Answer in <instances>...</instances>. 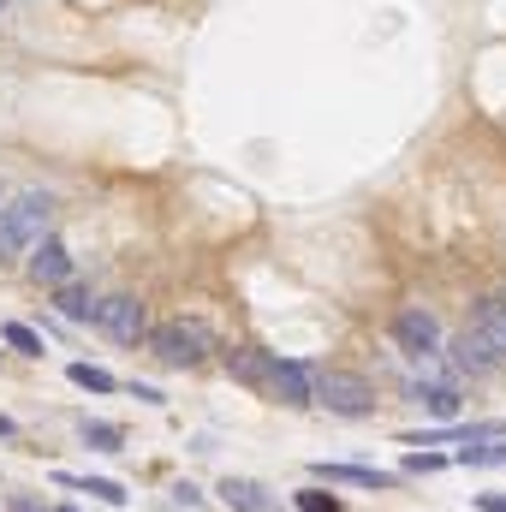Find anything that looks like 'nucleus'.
Returning a JSON list of instances; mask_svg holds the SVG:
<instances>
[{
  "instance_id": "obj_26",
  "label": "nucleus",
  "mask_w": 506,
  "mask_h": 512,
  "mask_svg": "<svg viewBox=\"0 0 506 512\" xmlns=\"http://www.w3.org/2000/svg\"><path fill=\"white\" fill-rule=\"evenodd\" d=\"M60 512H78V507H60Z\"/></svg>"
},
{
  "instance_id": "obj_19",
  "label": "nucleus",
  "mask_w": 506,
  "mask_h": 512,
  "mask_svg": "<svg viewBox=\"0 0 506 512\" xmlns=\"http://www.w3.org/2000/svg\"><path fill=\"white\" fill-rule=\"evenodd\" d=\"M72 382L78 387H90V393H114V376H108V370H96V364H72Z\"/></svg>"
},
{
  "instance_id": "obj_8",
  "label": "nucleus",
  "mask_w": 506,
  "mask_h": 512,
  "mask_svg": "<svg viewBox=\"0 0 506 512\" xmlns=\"http://www.w3.org/2000/svg\"><path fill=\"white\" fill-rule=\"evenodd\" d=\"M221 507L227 512H280V501H274V489H262L251 477H227L221 483Z\"/></svg>"
},
{
  "instance_id": "obj_16",
  "label": "nucleus",
  "mask_w": 506,
  "mask_h": 512,
  "mask_svg": "<svg viewBox=\"0 0 506 512\" xmlns=\"http://www.w3.org/2000/svg\"><path fill=\"white\" fill-rule=\"evenodd\" d=\"M78 435H84V447H96V453H120V447H126V435H120L114 423H90V417H84Z\"/></svg>"
},
{
  "instance_id": "obj_11",
  "label": "nucleus",
  "mask_w": 506,
  "mask_h": 512,
  "mask_svg": "<svg viewBox=\"0 0 506 512\" xmlns=\"http://www.w3.org/2000/svg\"><path fill=\"white\" fill-rule=\"evenodd\" d=\"M227 376L245 382V387H268V376H274V352H251V346L227 352Z\"/></svg>"
},
{
  "instance_id": "obj_9",
  "label": "nucleus",
  "mask_w": 506,
  "mask_h": 512,
  "mask_svg": "<svg viewBox=\"0 0 506 512\" xmlns=\"http://www.w3.org/2000/svg\"><path fill=\"white\" fill-rule=\"evenodd\" d=\"M471 334L495 352V364H506V304L501 298H483L477 304V316H471Z\"/></svg>"
},
{
  "instance_id": "obj_24",
  "label": "nucleus",
  "mask_w": 506,
  "mask_h": 512,
  "mask_svg": "<svg viewBox=\"0 0 506 512\" xmlns=\"http://www.w3.org/2000/svg\"><path fill=\"white\" fill-rule=\"evenodd\" d=\"M0 435H12V417H0Z\"/></svg>"
},
{
  "instance_id": "obj_2",
  "label": "nucleus",
  "mask_w": 506,
  "mask_h": 512,
  "mask_svg": "<svg viewBox=\"0 0 506 512\" xmlns=\"http://www.w3.org/2000/svg\"><path fill=\"white\" fill-rule=\"evenodd\" d=\"M310 399L328 405L334 417H370V411H376V387L364 382V376H346V370L310 376Z\"/></svg>"
},
{
  "instance_id": "obj_12",
  "label": "nucleus",
  "mask_w": 506,
  "mask_h": 512,
  "mask_svg": "<svg viewBox=\"0 0 506 512\" xmlns=\"http://www.w3.org/2000/svg\"><path fill=\"white\" fill-rule=\"evenodd\" d=\"M411 399H417L435 423H453V417H459V387H447V382H429V387L417 382L411 387Z\"/></svg>"
},
{
  "instance_id": "obj_14",
  "label": "nucleus",
  "mask_w": 506,
  "mask_h": 512,
  "mask_svg": "<svg viewBox=\"0 0 506 512\" xmlns=\"http://www.w3.org/2000/svg\"><path fill=\"white\" fill-rule=\"evenodd\" d=\"M453 370H471V376H483V370H495V352L465 328L459 340H453Z\"/></svg>"
},
{
  "instance_id": "obj_15",
  "label": "nucleus",
  "mask_w": 506,
  "mask_h": 512,
  "mask_svg": "<svg viewBox=\"0 0 506 512\" xmlns=\"http://www.w3.org/2000/svg\"><path fill=\"white\" fill-rule=\"evenodd\" d=\"M54 483H60V489H78V495H102V501H114V507L126 501V489L108 483V477H72V471H54Z\"/></svg>"
},
{
  "instance_id": "obj_27",
  "label": "nucleus",
  "mask_w": 506,
  "mask_h": 512,
  "mask_svg": "<svg viewBox=\"0 0 506 512\" xmlns=\"http://www.w3.org/2000/svg\"><path fill=\"white\" fill-rule=\"evenodd\" d=\"M501 304H506V292H501Z\"/></svg>"
},
{
  "instance_id": "obj_6",
  "label": "nucleus",
  "mask_w": 506,
  "mask_h": 512,
  "mask_svg": "<svg viewBox=\"0 0 506 512\" xmlns=\"http://www.w3.org/2000/svg\"><path fill=\"white\" fill-rule=\"evenodd\" d=\"M30 274H36V286H66V280H72V256H66V245L42 233V239L30 245Z\"/></svg>"
},
{
  "instance_id": "obj_22",
  "label": "nucleus",
  "mask_w": 506,
  "mask_h": 512,
  "mask_svg": "<svg viewBox=\"0 0 506 512\" xmlns=\"http://www.w3.org/2000/svg\"><path fill=\"white\" fill-rule=\"evenodd\" d=\"M441 465H447V459H435V453H411V459H405V471H411V477H423V471H441Z\"/></svg>"
},
{
  "instance_id": "obj_17",
  "label": "nucleus",
  "mask_w": 506,
  "mask_h": 512,
  "mask_svg": "<svg viewBox=\"0 0 506 512\" xmlns=\"http://www.w3.org/2000/svg\"><path fill=\"white\" fill-rule=\"evenodd\" d=\"M459 465H506V435H495V441H471V447H459Z\"/></svg>"
},
{
  "instance_id": "obj_5",
  "label": "nucleus",
  "mask_w": 506,
  "mask_h": 512,
  "mask_svg": "<svg viewBox=\"0 0 506 512\" xmlns=\"http://www.w3.org/2000/svg\"><path fill=\"white\" fill-rule=\"evenodd\" d=\"M393 340H399V352H411V358H435L441 322H435L429 310H399V316H393Z\"/></svg>"
},
{
  "instance_id": "obj_23",
  "label": "nucleus",
  "mask_w": 506,
  "mask_h": 512,
  "mask_svg": "<svg viewBox=\"0 0 506 512\" xmlns=\"http://www.w3.org/2000/svg\"><path fill=\"white\" fill-rule=\"evenodd\" d=\"M483 512H506V495H483Z\"/></svg>"
},
{
  "instance_id": "obj_20",
  "label": "nucleus",
  "mask_w": 506,
  "mask_h": 512,
  "mask_svg": "<svg viewBox=\"0 0 506 512\" xmlns=\"http://www.w3.org/2000/svg\"><path fill=\"white\" fill-rule=\"evenodd\" d=\"M298 512H340V495H328V489H298Z\"/></svg>"
},
{
  "instance_id": "obj_7",
  "label": "nucleus",
  "mask_w": 506,
  "mask_h": 512,
  "mask_svg": "<svg viewBox=\"0 0 506 512\" xmlns=\"http://www.w3.org/2000/svg\"><path fill=\"white\" fill-rule=\"evenodd\" d=\"M268 393H274L280 405H292V411L316 405V399H310V370H304V364H280V358H274V376H268Z\"/></svg>"
},
{
  "instance_id": "obj_13",
  "label": "nucleus",
  "mask_w": 506,
  "mask_h": 512,
  "mask_svg": "<svg viewBox=\"0 0 506 512\" xmlns=\"http://www.w3.org/2000/svg\"><path fill=\"white\" fill-rule=\"evenodd\" d=\"M54 310H60L66 322H96V298H90V286H78V280L54 286Z\"/></svg>"
},
{
  "instance_id": "obj_4",
  "label": "nucleus",
  "mask_w": 506,
  "mask_h": 512,
  "mask_svg": "<svg viewBox=\"0 0 506 512\" xmlns=\"http://www.w3.org/2000/svg\"><path fill=\"white\" fill-rule=\"evenodd\" d=\"M96 328H102L108 340H120V346H137V340L149 334V316H143V304H137L131 292H114V298L96 304Z\"/></svg>"
},
{
  "instance_id": "obj_25",
  "label": "nucleus",
  "mask_w": 506,
  "mask_h": 512,
  "mask_svg": "<svg viewBox=\"0 0 506 512\" xmlns=\"http://www.w3.org/2000/svg\"><path fill=\"white\" fill-rule=\"evenodd\" d=\"M6 6H12V0H0V12H6Z\"/></svg>"
},
{
  "instance_id": "obj_18",
  "label": "nucleus",
  "mask_w": 506,
  "mask_h": 512,
  "mask_svg": "<svg viewBox=\"0 0 506 512\" xmlns=\"http://www.w3.org/2000/svg\"><path fill=\"white\" fill-rule=\"evenodd\" d=\"M6 346H12V352H24V358H42V334H36V328H24V322H6Z\"/></svg>"
},
{
  "instance_id": "obj_10",
  "label": "nucleus",
  "mask_w": 506,
  "mask_h": 512,
  "mask_svg": "<svg viewBox=\"0 0 506 512\" xmlns=\"http://www.w3.org/2000/svg\"><path fill=\"white\" fill-rule=\"evenodd\" d=\"M316 477L322 483H346V489H393L399 483L393 471H376V465H328V459L316 465Z\"/></svg>"
},
{
  "instance_id": "obj_3",
  "label": "nucleus",
  "mask_w": 506,
  "mask_h": 512,
  "mask_svg": "<svg viewBox=\"0 0 506 512\" xmlns=\"http://www.w3.org/2000/svg\"><path fill=\"white\" fill-rule=\"evenodd\" d=\"M48 215H54V203L48 197H18L12 209H0V256H18V251H30L42 233H48Z\"/></svg>"
},
{
  "instance_id": "obj_21",
  "label": "nucleus",
  "mask_w": 506,
  "mask_h": 512,
  "mask_svg": "<svg viewBox=\"0 0 506 512\" xmlns=\"http://www.w3.org/2000/svg\"><path fill=\"white\" fill-rule=\"evenodd\" d=\"M167 507H173V512H209L203 501H197V489H191V483H173V489H167Z\"/></svg>"
},
{
  "instance_id": "obj_1",
  "label": "nucleus",
  "mask_w": 506,
  "mask_h": 512,
  "mask_svg": "<svg viewBox=\"0 0 506 512\" xmlns=\"http://www.w3.org/2000/svg\"><path fill=\"white\" fill-rule=\"evenodd\" d=\"M143 340H149V352H155L167 370H191V364H203V358L215 352V334H209L203 322H185V316H173V322L149 328Z\"/></svg>"
}]
</instances>
